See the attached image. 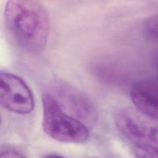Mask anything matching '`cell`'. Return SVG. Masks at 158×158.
Instances as JSON below:
<instances>
[{
	"label": "cell",
	"instance_id": "6da1fadb",
	"mask_svg": "<svg viewBox=\"0 0 158 158\" xmlns=\"http://www.w3.org/2000/svg\"><path fill=\"white\" fill-rule=\"evenodd\" d=\"M6 28L14 41L30 53L45 48L49 36V19L46 7L36 1L11 0L4 9Z\"/></svg>",
	"mask_w": 158,
	"mask_h": 158
},
{
	"label": "cell",
	"instance_id": "7a4b0ae2",
	"mask_svg": "<svg viewBox=\"0 0 158 158\" xmlns=\"http://www.w3.org/2000/svg\"><path fill=\"white\" fill-rule=\"evenodd\" d=\"M43 131L49 137L62 143H83L89 137L88 127L59 106L48 92L43 94Z\"/></svg>",
	"mask_w": 158,
	"mask_h": 158
},
{
	"label": "cell",
	"instance_id": "3957f363",
	"mask_svg": "<svg viewBox=\"0 0 158 158\" xmlns=\"http://www.w3.org/2000/svg\"><path fill=\"white\" fill-rule=\"evenodd\" d=\"M157 120L130 107L117 114L115 125L119 133L134 146H157Z\"/></svg>",
	"mask_w": 158,
	"mask_h": 158
},
{
	"label": "cell",
	"instance_id": "277c9868",
	"mask_svg": "<svg viewBox=\"0 0 158 158\" xmlns=\"http://www.w3.org/2000/svg\"><path fill=\"white\" fill-rule=\"evenodd\" d=\"M67 113L87 127L96 120L97 113L90 100L81 91L64 83L52 84L47 91Z\"/></svg>",
	"mask_w": 158,
	"mask_h": 158
},
{
	"label": "cell",
	"instance_id": "5b68a950",
	"mask_svg": "<svg viewBox=\"0 0 158 158\" xmlns=\"http://www.w3.org/2000/svg\"><path fill=\"white\" fill-rule=\"evenodd\" d=\"M0 102L6 109L18 114H27L34 109V98L27 83L11 73H0Z\"/></svg>",
	"mask_w": 158,
	"mask_h": 158
},
{
	"label": "cell",
	"instance_id": "8992f818",
	"mask_svg": "<svg viewBox=\"0 0 158 158\" xmlns=\"http://www.w3.org/2000/svg\"><path fill=\"white\" fill-rule=\"evenodd\" d=\"M157 83L153 79L136 81L131 88L130 97L136 109L157 119Z\"/></svg>",
	"mask_w": 158,
	"mask_h": 158
},
{
	"label": "cell",
	"instance_id": "52a82bcc",
	"mask_svg": "<svg viewBox=\"0 0 158 158\" xmlns=\"http://www.w3.org/2000/svg\"><path fill=\"white\" fill-rule=\"evenodd\" d=\"M133 153L137 157L156 158L157 157V146L151 145L134 146Z\"/></svg>",
	"mask_w": 158,
	"mask_h": 158
},
{
	"label": "cell",
	"instance_id": "ba28073f",
	"mask_svg": "<svg viewBox=\"0 0 158 158\" xmlns=\"http://www.w3.org/2000/svg\"><path fill=\"white\" fill-rule=\"evenodd\" d=\"M145 31L146 35L152 40H157V15H152L146 22Z\"/></svg>",
	"mask_w": 158,
	"mask_h": 158
},
{
	"label": "cell",
	"instance_id": "9c48e42d",
	"mask_svg": "<svg viewBox=\"0 0 158 158\" xmlns=\"http://www.w3.org/2000/svg\"><path fill=\"white\" fill-rule=\"evenodd\" d=\"M0 157H23L25 156L22 155L20 152L12 149H5L1 152Z\"/></svg>",
	"mask_w": 158,
	"mask_h": 158
}]
</instances>
